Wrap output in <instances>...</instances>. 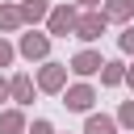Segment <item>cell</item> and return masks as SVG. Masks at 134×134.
<instances>
[{
	"label": "cell",
	"mask_w": 134,
	"mask_h": 134,
	"mask_svg": "<svg viewBox=\"0 0 134 134\" xmlns=\"http://www.w3.org/2000/svg\"><path fill=\"white\" fill-rule=\"evenodd\" d=\"M67 63H59V59H46L38 71H34V80H38V92H46V96H63L67 92Z\"/></svg>",
	"instance_id": "cell-1"
},
{
	"label": "cell",
	"mask_w": 134,
	"mask_h": 134,
	"mask_svg": "<svg viewBox=\"0 0 134 134\" xmlns=\"http://www.w3.org/2000/svg\"><path fill=\"white\" fill-rule=\"evenodd\" d=\"M75 25H80V8L75 4H54L50 17H46V34L50 38H75Z\"/></svg>",
	"instance_id": "cell-2"
},
{
	"label": "cell",
	"mask_w": 134,
	"mask_h": 134,
	"mask_svg": "<svg viewBox=\"0 0 134 134\" xmlns=\"http://www.w3.org/2000/svg\"><path fill=\"white\" fill-rule=\"evenodd\" d=\"M50 42H54V38H50L46 29H25V34L17 38V54L29 59V63H46V59H50Z\"/></svg>",
	"instance_id": "cell-3"
},
{
	"label": "cell",
	"mask_w": 134,
	"mask_h": 134,
	"mask_svg": "<svg viewBox=\"0 0 134 134\" xmlns=\"http://www.w3.org/2000/svg\"><path fill=\"white\" fill-rule=\"evenodd\" d=\"M105 63H109V59H105L96 46H84V50H75V54H71V63H67V67H71V75H75V80H92V75H100V67H105Z\"/></svg>",
	"instance_id": "cell-4"
},
{
	"label": "cell",
	"mask_w": 134,
	"mask_h": 134,
	"mask_svg": "<svg viewBox=\"0 0 134 134\" xmlns=\"http://www.w3.org/2000/svg\"><path fill=\"white\" fill-rule=\"evenodd\" d=\"M92 105H96V88H92L88 80L67 84V92H63V109H67V113H92Z\"/></svg>",
	"instance_id": "cell-5"
},
{
	"label": "cell",
	"mask_w": 134,
	"mask_h": 134,
	"mask_svg": "<svg viewBox=\"0 0 134 134\" xmlns=\"http://www.w3.org/2000/svg\"><path fill=\"white\" fill-rule=\"evenodd\" d=\"M105 29H109V17L96 8V13H80V25H75V38L84 42V46H92V42H100L105 38Z\"/></svg>",
	"instance_id": "cell-6"
},
{
	"label": "cell",
	"mask_w": 134,
	"mask_h": 134,
	"mask_svg": "<svg viewBox=\"0 0 134 134\" xmlns=\"http://www.w3.org/2000/svg\"><path fill=\"white\" fill-rule=\"evenodd\" d=\"M34 96H38V80H34L29 71H17V75H13V105L29 109V105H34Z\"/></svg>",
	"instance_id": "cell-7"
},
{
	"label": "cell",
	"mask_w": 134,
	"mask_h": 134,
	"mask_svg": "<svg viewBox=\"0 0 134 134\" xmlns=\"http://www.w3.org/2000/svg\"><path fill=\"white\" fill-rule=\"evenodd\" d=\"M0 134H29V117H25L21 105L0 109Z\"/></svg>",
	"instance_id": "cell-8"
},
{
	"label": "cell",
	"mask_w": 134,
	"mask_h": 134,
	"mask_svg": "<svg viewBox=\"0 0 134 134\" xmlns=\"http://www.w3.org/2000/svg\"><path fill=\"white\" fill-rule=\"evenodd\" d=\"M105 17H109V25H134V0H105V8H100Z\"/></svg>",
	"instance_id": "cell-9"
},
{
	"label": "cell",
	"mask_w": 134,
	"mask_h": 134,
	"mask_svg": "<svg viewBox=\"0 0 134 134\" xmlns=\"http://www.w3.org/2000/svg\"><path fill=\"white\" fill-rule=\"evenodd\" d=\"M50 0H21V17H25V29H38L46 17H50Z\"/></svg>",
	"instance_id": "cell-10"
},
{
	"label": "cell",
	"mask_w": 134,
	"mask_h": 134,
	"mask_svg": "<svg viewBox=\"0 0 134 134\" xmlns=\"http://www.w3.org/2000/svg\"><path fill=\"white\" fill-rule=\"evenodd\" d=\"M17 29H25L21 4H8V0H0V34H17Z\"/></svg>",
	"instance_id": "cell-11"
},
{
	"label": "cell",
	"mask_w": 134,
	"mask_h": 134,
	"mask_svg": "<svg viewBox=\"0 0 134 134\" xmlns=\"http://www.w3.org/2000/svg\"><path fill=\"white\" fill-rule=\"evenodd\" d=\"M126 67H130V63L109 59V63L100 67V88H121V84H126Z\"/></svg>",
	"instance_id": "cell-12"
},
{
	"label": "cell",
	"mask_w": 134,
	"mask_h": 134,
	"mask_svg": "<svg viewBox=\"0 0 134 134\" xmlns=\"http://www.w3.org/2000/svg\"><path fill=\"white\" fill-rule=\"evenodd\" d=\"M121 126H117V117H109V113H88L84 117V134H117Z\"/></svg>",
	"instance_id": "cell-13"
},
{
	"label": "cell",
	"mask_w": 134,
	"mask_h": 134,
	"mask_svg": "<svg viewBox=\"0 0 134 134\" xmlns=\"http://www.w3.org/2000/svg\"><path fill=\"white\" fill-rule=\"evenodd\" d=\"M117 126H121L126 134H134V100H121V105H117Z\"/></svg>",
	"instance_id": "cell-14"
},
{
	"label": "cell",
	"mask_w": 134,
	"mask_h": 134,
	"mask_svg": "<svg viewBox=\"0 0 134 134\" xmlns=\"http://www.w3.org/2000/svg\"><path fill=\"white\" fill-rule=\"evenodd\" d=\"M13 59H17V46L0 34V71H4V67H13Z\"/></svg>",
	"instance_id": "cell-15"
},
{
	"label": "cell",
	"mask_w": 134,
	"mask_h": 134,
	"mask_svg": "<svg viewBox=\"0 0 134 134\" xmlns=\"http://www.w3.org/2000/svg\"><path fill=\"white\" fill-rule=\"evenodd\" d=\"M117 46H121V54H130V59H134V25H126V29L117 34Z\"/></svg>",
	"instance_id": "cell-16"
},
{
	"label": "cell",
	"mask_w": 134,
	"mask_h": 134,
	"mask_svg": "<svg viewBox=\"0 0 134 134\" xmlns=\"http://www.w3.org/2000/svg\"><path fill=\"white\" fill-rule=\"evenodd\" d=\"M29 134H54V126H50L46 117H34V121H29Z\"/></svg>",
	"instance_id": "cell-17"
},
{
	"label": "cell",
	"mask_w": 134,
	"mask_h": 134,
	"mask_svg": "<svg viewBox=\"0 0 134 134\" xmlns=\"http://www.w3.org/2000/svg\"><path fill=\"white\" fill-rule=\"evenodd\" d=\"M4 100H13V80H4V75H0V109H8Z\"/></svg>",
	"instance_id": "cell-18"
},
{
	"label": "cell",
	"mask_w": 134,
	"mask_h": 134,
	"mask_svg": "<svg viewBox=\"0 0 134 134\" xmlns=\"http://www.w3.org/2000/svg\"><path fill=\"white\" fill-rule=\"evenodd\" d=\"M75 8H84V13H96V8H105V0H75Z\"/></svg>",
	"instance_id": "cell-19"
},
{
	"label": "cell",
	"mask_w": 134,
	"mask_h": 134,
	"mask_svg": "<svg viewBox=\"0 0 134 134\" xmlns=\"http://www.w3.org/2000/svg\"><path fill=\"white\" fill-rule=\"evenodd\" d=\"M126 84H130V88H134V63H130V67H126Z\"/></svg>",
	"instance_id": "cell-20"
}]
</instances>
